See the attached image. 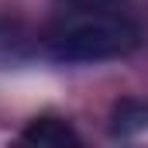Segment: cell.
I'll use <instances>...</instances> for the list:
<instances>
[{"label":"cell","mask_w":148,"mask_h":148,"mask_svg":"<svg viewBox=\"0 0 148 148\" xmlns=\"http://www.w3.org/2000/svg\"><path fill=\"white\" fill-rule=\"evenodd\" d=\"M21 141L38 148H66V145H79V134L62 117H38L21 131Z\"/></svg>","instance_id":"obj_2"},{"label":"cell","mask_w":148,"mask_h":148,"mask_svg":"<svg viewBox=\"0 0 148 148\" xmlns=\"http://www.w3.org/2000/svg\"><path fill=\"white\" fill-rule=\"evenodd\" d=\"M138 41L141 31L134 21L121 14H90L55 31L48 41V52L59 62H107L134 52Z\"/></svg>","instance_id":"obj_1"},{"label":"cell","mask_w":148,"mask_h":148,"mask_svg":"<svg viewBox=\"0 0 148 148\" xmlns=\"http://www.w3.org/2000/svg\"><path fill=\"white\" fill-rule=\"evenodd\" d=\"M73 3H110V0H73Z\"/></svg>","instance_id":"obj_4"},{"label":"cell","mask_w":148,"mask_h":148,"mask_svg":"<svg viewBox=\"0 0 148 148\" xmlns=\"http://www.w3.org/2000/svg\"><path fill=\"white\" fill-rule=\"evenodd\" d=\"M141 131H148V103L145 100H117L110 110V134L131 138Z\"/></svg>","instance_id":"obj_3"}]
</instances>
